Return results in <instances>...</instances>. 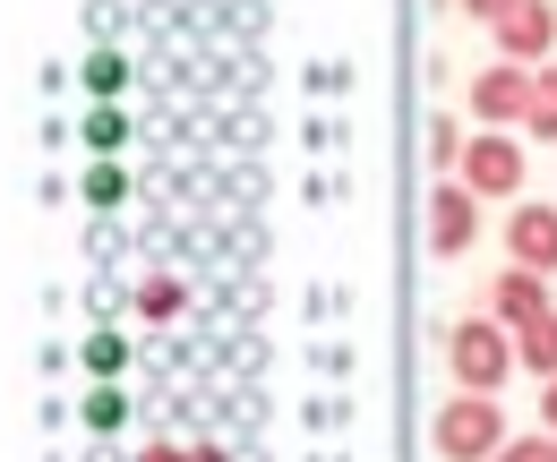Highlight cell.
Masks as SVG:
<instances>
[{
	"instance_id": "obj_12",
	"label": "cell",
	"mask_w": 557,
	"mask_h": 462,
	"mask_svg": "<svg viewBox=\"0 0 557 462\" xmlns=\"http://www.w3.org/2000/svg\"><path fill=\"white\" fill-rule=\"evenodd\" d=\"M429 154H437V163H463V129H455V121H437V129H429Z\"/></svg>"
},
{
	"instance_id": "obj_1",
	"label": "cell",
	"mask_w": 557,
	"mask_h": 462,
	"mask_svg": "<svg viewBox=\"0 0 557 462\" xmlns=\"http://www.w3.org/2000/svg\"><path fill=\"white\" fill-rule=\"evenodd\" d=\"M446 369L463 377V395H497L523 360H515V334L497 317H463V326H446Z\"/></svg>"
},
{
	"instance_id": "obj_10",
	"label": "cell",
	"mask_w": 557,
	"mask_h": 462,
	"mask_svg": "<svg viewBox=\"0 0 557 462\" xmlns=\"http://www.w3.org/2000/svg\"><path fill=\"white\" fill-rule=\"evenodd\" d=\"M523 129L557 137V68H532V112H523Z\"/></svg>"
},
{
	"instance_id": "obj_5",
	"label": "cell",
	"mask_w": 557,
	"mask_h": 462,
	"mask_svg": "<svg viewBox=\"0 0 557 462\" xmlns=\"http://www.w3.org/2000/svg\"><path fill=\"white\" fill-rule=\"evenodd\" d=\"M515 180H523V154H515V137L488 129L463 146V189L472 198H515Z\"/></svg>"
},
{
	"instance_id": "obj_14",
	"label": "cell",
	"mask_w": 557,
	"mask_h": 462,
	"mask_svg": "<svg viewBox=\"0 0 557 462\" xmlns=\"http://www.w3.org/2000/svg\"><path fill=\"white\" fill-rule=\"evenodd\" d=\"M541 420H549V428H557V377H549V386H541Z\"/></svg>"
},
{
	"instance_id": "obj_13",
	"label": "cell",
	"mask_w": 557,
	"mask_h": 462,
	"mask_svg": "<svg viewBox=\"0 0 557 462\" xmlns=\"http://www.w3.org/2000/svg\"><path fill=\"white\" fill-rule=\"evenodd\" d=\"M463 9H472V17H488V26H497V17L515 9V0H463Z\"/></svg>"
},
{
	"instance_id": "obj_3",
	"label": "cell",
	"mask_w": 557,
	"mask_h": 462,
	"mask_svg": "<svg viewBox=\"0 0 557 462\" xmlns=\"http://www.w3.org/2000/svg\"><path fill=\"white\" fill-rule=\"evenodd\" d=\"M488 35H497V61L532 68V61H549V43H557V9H549V0H515Z\"/></svg>"
},
{
	"instance_id": "obj_7",
	"label": "cell",
	"mask_w": 557,
	"mask_h": 462,
	"mask_svg": "<svg viewBox=\"0 0 557 462\" xmlns=\"http://www.w3.org/2000/svg\"><path fill=\"white\" fill-rule=\"evenodd\" d=\"M506 265H532V274L557 265V205H515V223H506Z\"/></svg>"
},
{
	"instance_id": "obj_4",
	"label": "cell",
	"mask_w": 557,
	"mask_h": 462,
	"mask_svg": "<svg viewBox=\"0 0 557 462\" xmlns=\"http://www.w3.org/2000/svg\"><path fill=\"white\" fill-rule=\"evenodd\" d=\"M488 317H497V326H541V317H549V274H532V265H506V274H488Z\"/></svg>"
},
{
	"instance_id": "obj_6",
	"label": "cell",
	"mask_w": 557,
	"mask_h": 462,
	"mask_svg": "<svg viewBox=\"0 0 557 462\" xmlns=\"http://www.w3.org/2000/svg\"><path fill=\"white\" fill-rule=\"evenodd\" d=\"M472 112H481L488 129H506V121H523L532 112V68H515V61H497L472 77Z\"/></svg>"
},
{
	"instance_id": "obj_8",
	"label": "cell",
	"mask_w": 557,
	"mask_h": 462,
	"mask_svg": "<svg viewBox=\"0 0 557 462\" xmlns=\"http://www.w3.org/2000/svg\"><path fill=\"white\" fill-rule=\"evenodd\" d=\"M429 240H437L446 258L472 249V240H481V198H472V189H437V198H429Z\"/></svg>"
},
{
	"instance_id": "obj_11",
	"label": "cell",
	"mask_w": 557,
	"mask_h": 462,
	"mask_svg": "<svg viewBox=\"0 0 557 462\" xmlns=\"http://www.w3.org/2000/svg\"><path fill=\"white\" fill-rule=\"evenodd\" d=\"M488 462H557V437H515V446H497Z\"/></svg>"
},
{
	"instance_id": "obj_2",
	"label": "cell",
	"mask_w": 557,
	"mask_h": 462,
	"mask_svg": "<svg viewBox=\"0 0 557 462\" xmlns=\"http://www.w3.org/2000/svg\"><path fill=\"white\" fill-rule=\"evenodd\" d=\"M497 446H506V411L488 395H455L437 411V454L446 462H488Z\"/></svg>"
},
{
	"instance_id": "obj_9",
	"label": "cell",
	"mask_w": 557,
	"mask_h": 462,
	"mask_svg": "<svg viewBox=\"0 0 557 462\" xmlns=\"http://www.w3.org/2000/svg\"><path fill=\"white\" fill-rule=\"evenodd\" d=\"M515 360H523V369H541V377H557V309L541 317V326L515 334Z\"/></svg>"
}]
</instances>
